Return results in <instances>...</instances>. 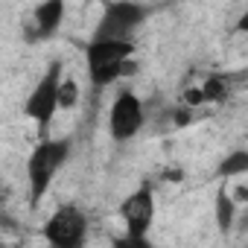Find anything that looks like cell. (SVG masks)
<instances>
[{"label": "cell", "instance_id": "obj_1", "mask_svg": "<svg viewBox=\"0 0 248 248\" xmlns=\"http://www.w3.org/2000/svg\"><path fill=\"white\" fill-rule=\"evenodd\" d=\"M73 149L70 138H47L41 135V140L32 146L30 158H27V187H30V207H38L44 202V196L53 187V178L59 175V170L67 164Z\"/></svg>", "mask_w": 248, "mask_h": 248}, {"label": "cell", "instance_id": "obj_2", "mask_svg": "<svg viewBox=\"0 0 248 248\" xmlns=\"http://www.w3.org/2000/svg\"><path fill=\"white\" fill-rule=\"evenodd\" d=\"M135 41H123V38H88L85 41V67L88 79L96 91L114 85L126 73V62L135 56Z\"/></svg>", "mask_w": 248, "mask_h": 248}, {"label": "cell", "instance_id": "obj_3", "mask_svg": "<svg viewBox=\"0 0 248 248\" xmlns=\"http://www.w3.org/2000/svg\"><path fill=\"white\" fill-rule=\"evenodd\" d=\"M155 187L143 181L120 202V219L126 225V236L117 239V245H149V231L155 222Z\"/></svg>", "mask_w": 248, "mask_h": 248}, {"label": "cell", "instance_id": "obj_4", "mask_svg": "<svg viewBox=\"0 0 248 248\" xmlns=\"http://www.w3.org/2000/svg\"><path fill=\"white\" fill-rule=\"evenodd\" d=\"M152 9L140 0H108L96 27L93 38H123V41H135V32L149 21Z\"/></svg>", "mask_w": 248, "mask_h": 248}, {"label": "cell", "instance_id": "obj_5", "mask_svg": "<svg viewBox=\"0 0 248 248\" xmlns=\"http://www.w3.org/2000/svg\"><path fill=\"white\" fill-rule=\"evenodd\" d=\"M62 73H64L62 62L53 59L50 67L44 70V76L35 82V88L30 91V96H27V102H24V114L38 126L41 135H47L50 123H53L56 114H59V82H62Z\"/></svg>", "mask_w": 248, "mask_h": 248}, {"label": "cell", "instance_id": "obj_6", "mask_svg": "<svg viewBox=\"0 0 248 248\" xmlns=\"http://www.w3.org/2000/svg\"><path fill=\"white\" fill-rule=\"evenodd\" d=\"M146 126V105L132 88H120L108 108V138L114 143H129Z\"/></svg>", "mask_w": 248, "mask_h": 248}, {"label": "cell", "instance_id": "obj_7", "mask_svg": "<svg viewBox=\"0 0 248 248\" xmlns=\"http://www.w3.org/2000/svg\"><path fill=\"white\" fill-rule=\"evenodd\" d=\"M41 239L53 248H82L88 239V216L76 204H59L41 225Z\"/></svg>", "mask_w": 248, "mask_h": 248}, {"label": "cell", "instance_id": "obj_8", "mask_svg": "<svg viewBox=\"0 0 248 248\" xmlns=\"http://www.w3.org/2000/svg\"><path fill=\"white\" fill-rule=\"evenodd\" d=\"M64 18H67V0H41L24 21L27 44H38V41L56 38V32L62 30Z\"/></svg>", "mask_w": 248, "mask_h": 248}, {"label": "cell", "instance_id": "obj_9", "mask_svg": "<svg viewBox=\"0 0 248 248\" xmlns=\"http://www.w3.org/2000/svg\"><path fill=\"white\" fill-rule=\"evenodd\" d=\"M196 88H199V102L202 105H207V102H225L228 93H231V79L225 73H207L202 79V85H196Z\"/></svg>", "mask_w": 248, "mask_h": 248}, {"label": "cell", "instance_id": "obj_10", "mask_svg": "<svg viewBox=\"0 0 248 248\" xmlns=\"http://www.w3.org/2000/svg\"><path fill=\"white\" fill-rule=\"evenodd\" d=\"M242 175H248V149H233L219 161L216 178L219 181H233V178H242Z\"/></svg>", "mask_w": 248, "mask_h": 248}, {"label": "cell", "instance_id": "obj_11", "mask_svg": "<svg viewBox=\"0 0 248 248\" xmlns=\"http://www.w3.org/2000/svg\"><path fill=\"white\" fill-rule=\"evenodd\" d=\"M213 216H216V228H219L222 233H228V231L233 228V219H236V202L231 199V193H228V187H225V184L216 190Z\"/></svg>", "mask_w": 248, "mask_h": 248}, {"label": "cell", "instance_id": "obj_12", "mask_svg": "<svg viewBox=\"0 0 248 248\" xmlns=\"http://www.w3.org/2000/svg\"><path fill=\"white\" fill-rule=\"evenodd\" d=\"M76 102H79V82L73 76L62 73V82H59V111H70V108H76Z\"/></svg>", "mask_w": 248, "mask_h": 248}, {"label": "cell", "instance_id": "obj_13", "mask_svg": "<svg viewBox=\"0 0 248 248\" xmlns=\"http://www.w3.org/2000/svg\"><path fill=\"white\" fill-rule=\"evenodd\" d=\"M0 210H6V190H0Z\"/></svg>", "mask_w": 248, "mask_h": 248}]
</instances>
